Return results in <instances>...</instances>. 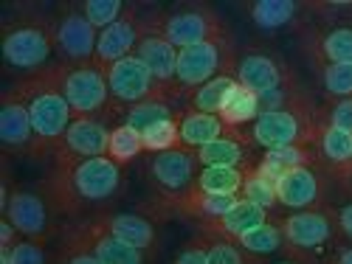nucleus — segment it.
I'll use <instances>...</instances> for the list:
<instances>
[{"mask_svg":"<svg viewBox=\"0 0 352 264\" xmlns=\"http://www.w3.org/2000/svg\"><path fill=\"white\" fill-rule=\"evenodd\" d=\"M240 197L248 200V202H254V205H259V208H265L268 214H276V208H279V200H276V180H271L268 174H262L256 166L248 169Z\"/></svg>","mask_w":352,"mask_h":264,"instance_id":"2f4dec72","label":"nucleus"},{"mask_svg":"<svg viewBox=\"0 0 352 264\" xmlns=\"http://www.w3.org/2000/svg\"><path fill=\"white\" fill-rule=\"evenodd\" d=\"M175 264H209V256H206V242H203L200 233H195V239L175 256Z\"/></svg>","mask_w":352,"mask_h":264,"instance_id":"a19ab883","label":"nucleus"},{"mask_svg":"<svg viewBox=\"0 0 352 264\" xmlns=\"http://www.w3.org/2000/svg\"><path fill=\"white\" fill-rule=\"evenodd\" d=\"M324 264H352V242H344L336 248V253Z\"/></svg>","mask_w":352,"mask_h":264,"instance_id":"c03bdc74","label":"nucleus"},{"mask_svg":"<svg viewBox=\"0 0 352 264\" xmlns=\"http://www.w3.org/2000/svg\"><path fill=\"white\" fill-rule=\"evenodd\" d=\"M197 155L189 146H175L166 152H155L146 160V178L158 197H181L195 189L197 180Z\"/></svg>","mask_w":352,"mask_h":264,"instance_id":"ddd939ff","label":"nucleus"},{"mask_svg":"<svg viewBox=\"0 0 352 264\" xmlns=\"http://www.w3.org/2000/svg\"><path fill=\"white\" fill-rule=\"evenodd\" d=\"M0 217L9 219L23 239H37L48 245L60 233L56 214L40 189L14 186L12 194L0 202Z\"/></svg>","mask_w":352,"mask_h":264,"instance_id":"1a4fd4ad","label":"nucleus"},{"mask_svg":"<svg viewBox=\"0 0 352 264\" xmlns=\"http://www.w3.org/2000/svg\"><path fill=\"white\" fill-rule=\"evenodd\" d=\"M0 143L6 155H32L34 158V127L25 104L9 91L0 93Z\"/></svg>","mask_w":352,"mask_h":264,"instance_id":"aec40b11","label":"nucleus"},{"mask_svg":"<svg viewBox=\"0 0 352 264\" xmlns=\"http://www.w3.org/2000/svg\"><path fill=\"white\" fill-rule=\"evenodd\" d=\"M237 79H234V73H226V76H217L206 84H200L197 91H192L186 96V104L189 110H200V112H212V115H220L226 101L231 99V93L237 91Z\"/></svg>","mask_w":352,"mask_h":264,"instance_id":"c85d7f7f","label":"nucleus"},{"mask_svg":"<svg viewBox=\"0 0 352 264\" xmlns=\"http://www.w3.org/2000/svg\"><path fill=\"white\" fill-rule=\"evenodd\" d=\"M54 73L74 115H87V119H107L110 115L113 99L107 87V73L99 62H54Z\"/></svg>","mask_w":352,"mask_h":264,"instance_id":"423d86ee","label":"nucleus"},{"mask_svg":"<svg viewBox=\"0 0 352 264\" xmlns=\"http://www.w3.org/2000/svg\"><path fill=\"white\" fill-rule=\"evenodd\" d=\"M63 230L68 233V237H74L87 253H94L102 264H146L150 261V256H146L144 250L127 245L124 239L116 237L110 228H104L96 214L74 219Z\"/></svg>","mask_w":352,"mask_h":264,"instance_id":"f8f14e48","label":"nucleus"},{"mask_svg":"<svg viewBox=\"0 0 352 264\" xmlns=\"http://www.w3.org/2000/svg\"><path fill=\"white\" fill-rule=\"evenodd\" d=\"M302 45L313 65H352V23L327 17L324 25H307Z\"/></svg>","mask_w":352,"mask_h":264,"instance_id":"2eb2a0df","label":"nucleus"},{"mask_svg":"<svg viewBox=\"0 0 352 264\" xmlns=\"http://www.w3.org/2000/svg\"><path fill=\"white\" fill-rule=\"evenodd\" d=\"M146 25H150V17L141 14V9L135 3H130L127 14L119 20V23H113L107 25L104 32H99V43H96V62L102 68L113 65V62H119L124 60V56L135 53L144 32H146Z\"/></svg>","mask_w":352,"mask_h":264,"instance_id":"f3484780","label":"nucleus"},{"mask_svg":"<svg viewBox=\"0 0 352 264\" xmlns=\"http://www.w3.org/2000/svg\"><path fill=\"white\" fill-rule=\"evenodd\" d=\"M336 222H338V239L352 242V200L336 208Z\"/></svg>","mask_w":352,"mask_h":264,"instance_id":"79ce46f5","label":"nucleus"},{"mask_svg":"<svg viewBox=\"0 0 352 264\" xmlns=\"http://www.w3.org/2000/svg\"><path fill=\"white\" fill-rule=\"evenodd\" d=\"M346 20H349V23H352V6H349V17H346Z\"/></svg>","mask_w":352,"mask_h":264,"instance_id":"49530a36","label":"nucleus"},{"mask_svg":"<svg viewBox=\"0 0 352 264\" xmlns=\"http://www.w3.org/2000/svg\"><path fill=\"white\" fill-rule=\"evenodd\" d=\"M110 132L113 127L107 119H87V115H76L71 121L68 132L63 141L54 146V155H65V158H104L110 149Z\"/></svg>","mask_w":352,"mask_h":264,"instance_id":"a211bd4d","label":"nucleus"},{"mask_svg":"<svg viewBox=\"0 0 352 264\" xmlns=\"http://www.w3.org/2000/svg\"><path fill=\"white\" fill-rule=\"evenodd\" d=\"M181 119V115H178ZM178 119H169V121H161L150 130L141 132V141H144V152H166V149H175L181 146V130H178Z\"/></svg>","mask_w":352,"mask_h":264,"instance_id":"e433bc0d","label":"nucleus"},{"mask_svg":"<svg viewBox=\"0 0 352 264\" xmlns=\"http://www.w3.org/2000/svg\"><path fill=\"white\" fill-rule=\"evenodd\" d=\"M181 112L184 110L178 107V101H175V99H146V101H138L133 107H124L119 124H127V127L144 132V130L161 124V121L178 119Z\"/></svg>","mask_w":352,"mask_h":264,"instance_id":"a878e982","label":"nucleus"},{"mask_svg":"<svg viewBox=\"0 0 352 264\" xmlns=\"http://www.w3.org/2000/svg\"><path fill=\"white\" fill-rule=\"evenodd\" d=\"M327 178L336 180V183L352 197V163H346V166H341V169H327Z\"/></svg>","mask_w":352,"mask_h":264,"instance_id":"37998d69","label":"nucleus"},{"mask_svg":"<svg viewBox=\"0 0 352 264\" xmlns=\"http://www.w3.org/2000/svg\"><path fill=\"white\" fill-rule=\"evenodd\" d=\"M271 219H274V214H268L265 208H259V205H254V202L237 197V202H234L220 219L206 222V225H197V230L214 233V237H226V239L237 242L240 237H245L248 230L265 225V222H271Z\"/></svg>","mask_w":352,"mask_h":264,"instance_id":"5701e85b","label":"nucleus"},{"mask_svg":"<svg viewBox=\"0 0 352 264\" xmlns=\"http://www.w3.org/2000/svg\"><path fill=\"white\" fill-rule=\"evenodd\" d=\"M0 56L12 73L32 76L56 62L54 48V14L23 9L14 17L3 20L0 32Z\"/></svg>","mask_w":352,"mask_h":264,"instance_id":"7ed1b4c3","label":"nucleus"},{"mask_svg":"<svg viewBox=\"0 0 352 264\" xmlns=\"http://www.w3.org/2000/svg\"><path fill=\"white\" fill-rule=\"evenodd\" d=\"M318 119H321V124H330V127L352 132V96H346V99H327L324 104L318 107Z\"/></svg>","mask_w":352,"mask_h":264,"instance_id":"58836bf2","label":"nucleus"},{"mask_svg":"<svg viewBox=\"0 0 352 264\" xmlns=\"http://www.w3.org/2000/svg\"><path fill=\"white\" fill-rule=\"evenodd\" d=\"M313 71L327 99L352 96V65H313Z\"/></svg>","mask_w":352,"mask_h":264,"instance_id":"f704fd0d","label":"nucleus"},{"mask_svg":"<svg viewBox=\"0 0 352 264\" xmlns=\"http://www.w3.org/2000/svg\"><path fill=\"white\" fill-rule=\"evenodd\" d=\"M327 169L324 166H299L287 169L276 178V200L285 211H307L327 205Z\"/></svg>","mask_w":352,"mask_h":264,"instance_id":"4468645a","label":"nucleus"},{"mask_svg":"<svg viewBox=\"0 0 352 264\" xmlns=\"http://www.w3.org/2000/svg\"><path fill=\"white\" fill-rule=\"evenodd\" d=\"M271 264H307L302 259H279V261H271Z\"/></svg>","mask_w":352,"mask_h":264,"instance_id":"a18cd8bd","label":"nucleus"},{"mask_svg":"<svg viewBox=\"0 0 352 264\" xmlns=\"http://www.w3.org/2000/svg\"><path fill=\"white\" fill-rule=\"evenodd\" d=\"M96 217L119 239H124L127 245L144 250L146 256H153L158 250V228L146 214H141V211H113L110 208V211H102Z\"/></svg>","mask_w":352,"mask_h":264,"instance_id":"412c9836","label":"nucleus"},{"mask_svg":"<svg viewBox=\"0 0 352 264\" xmlns=\"http://www.w3.org/2000/svg\"><path fill=\"white\" fill-rule=\"evenodd\" d=\"M248 169H234V166H200L195 186L206 194H220V197H240L243 183H245Z\"/></svg>","mask_w":352,"mask_h":264,"instance_id":"cd10ccee","label":"nucleus"},{"mask_svg":"<svg viewBox=\"0 0 352 264\" xmlns=\"http://www.w3.org/2000/svg\"><path fill=\"white\" fill-rule=\"evenodd\" d=\"M318 152H316V146H299V143H293V146H274V149H265L259 158H256V169L262 174H268L271 180H276L282 171L287 169H299V166H318Z\"/></svg>","mask_w":352,"mask_h":264,"instance_id":"393cba45","label":"nucleus"},{"mask_svg":"<svg viewBox=\"0 0 352 264\" xmlns=\"http://www.w3.org/2000/svg\"><path fill=\"white\" fill-rule=\"evenodd\" d=\"M127 9L130 3H124V0H85V3H79V12L96 32H104L107 25L119 23L127 14Z\"/></svg>","mask_w":352,"mask_h":264,"instance_id":"72a5a7b5","label":"nucleus"},{"mask_svg":"<svg viewBox=\"0 0 352 264\" xmlns=\"http://www.w3.org/2000/svg\"><path fill=\"white\" fill-rule=\"evenodd\" d=\"M237 56L240 53H234L231 34L184 48L178 53V91H181V96L186 99L200 84H206L217 76H226V73H234Z\"/></svg>","mask_w":352,"mask_h":264,"instance_id":"6e6552de","label":"nucleus"},{"mask_svg":"<svg viewBox=\"0 0 352 264\" xmlns=\"http://www.w3.org/2000/svg\"><path fill=\"white\" fill-rule=\"evenodd\" d=\"M318 107L313 99H305L293 107L274 110V112H259V119L245 130L254 149H274V146H316L318 135Z\"/></svg>","mask_w":352,"mask_h":264,"instance_id":"20e7f679","label":"nucleus"},{"mask_svg":"<svg viewBox=\"0 0 352 264\" xmlns=\"http://www.w3.org/2000/svg\"><path fill=\"white\" fill-rule=\"evenodd\" d=\"M220 119L228 127H234V130H248L259 119V99H256V93L245 91V87H237V91L231 93V99L226 101Z\"/></svg>","mask_w":352,"mask_h":264,"instance_id":"7c9ffc66","label":"nucleus"},{"mask_svg":"<svg viewBox=\"0 0 352 264\" xmlns=\"http://www.w3.org/2000/svg\"><path fill=\"white\" fill-rule=\"evenodd\" d=\"M197 233L203 237V242H206L209 264H254V261H251L254 256H248L234 239L214 237V233H203V230H197Z\"/></svg>","mask_w":352,"mask_h":264,"instance_id":"c9c22d12","label":"nucleus"},{"mask_svg":"<svg viewBox=\"0 0 352 264\" xmlns=\"http://www.w3.org/2000/svg\"><path fill=\"white\" fill-rule=\"evenodd\" d=\"M178 130H181V146H189V149H200V146L234 132V127H228L220 115L189 110V107H184V112H181Z\"/></svg>","mask_w":352,"mask_h":264,"instance_id":"b1692460","label":"nucleus"},{"mask_svg":"<svg viewBox=\"0 0 352 264\" xmlns=\"http://www.w3.org/2000/svg\"><path fill=\"white\" fill-rule=\"evenodd\" d=\"M6 264H51V253H48L45 242L20 237V242L12 248V256Z\"/></svg>","mask_w":352,"mask_h":264,"instance_id":"ea45409f","label":"nucleus"},{"mask_svg":"<svg viewBox=\"0 0 352 264\" xmlns=\"http://www.w3.org/2000/svg\"><path fill=\"white\" fill-rule=\"evenodd\" d=\"M96 43L99 32L85 20L79 3H68L54 12V48L56 62H96Z\"/></svg>","mask_w":352,"mask_h":264,"instance_id":"9b49d317","label":"nucleus"},{"mask_svg":"<svg viewBox=\"0 0 352 264\" xmlns=\"http://www.w3.org/2000/svg\"><path fill=\"white\" fill-rule=\"evenodd\" d=\"M48 174L40 183V191L51 202L56 217L68 222L110 211L116 200H122L127 189L124 166L113 158H48Z\"/></svg>","mask_w":352,"mask_h":264,"instance_id":"f257e3e1","label":"nucleus"},{"mask_svg":"<svg viewBox=\"0 0 352 264\" xmlns=\"http://www.w3.org/2000/svg\"><path fill=\"white\" fill-rule=\"evenodd\" d=\"M234 79H237L240 87L251 93H268L274 87L296 79L290 71V65L282 60L279 53L265 51V48H254L237 56V65H234Z\"/></svg>","mask_w":352,"mask_h":264,"instance_id":"dca6fc26","label":"nucleus"},{"mask_svg":"<svg viewBox=\"0 0 352 264\" xmlns=\"http://www.w3.org/2000/svg\"><path fill=\"white\" fill-rule=\"evenodd\" d=\"M276 222H279V228L285 233L290 259H302L307 264L321 250H327L336 242H341L338 239L336 208L330 202L318 205V208H307V211H287Z\"/></svg>","mask_w":352,"mask_h":264,"instance_id":"39448f33","label":"nucleus"},{"mask_svg":"<svg viewBox=\"0 0 352 264\" xmlns=\"http://www.w3.org/2000/svg\"><path fill=\"white\" fill-rule=\"evenodd\" d=\"M104 73H107L110 99H113V104H122V110L133 107L138 101H146V99H175V101H181V96H175L172 91H166L164 84H158V79L150 73V68H146L135 53L107 65Z\"/></svg>","mask_w":352,"mask_h":264,"instance_id":"9d476101","label":"nucleus"},{"mask_svg":"<svg viewBox=\"0 0 352 264\" xmlns=\"http://www.w3.org/2000/svg\"><path fill=\"white\" fill-rule=\"evenodd\" d=\"M316 152L324 169H341L352 163V132L330 127V124H318Z\"/></svg>","mask_w":352,"mask_h":264,"instance_id":"bb28decb","label":"nucleus"},{"mask_svg":"<svg viewBox=\"0 0 352 264\" xmlns=\"http://www.w3.org/2000/svg\"><path fill=\"white\" fill-rule=\"evenodd\" d=\"M237 245L254 256V259H265V256H279V253H287L290 259V250H287V242H285V233L279 228V222H265V225H259L254 230H248L245 237L237 239Z\"/></svg>","mask_w":352,"mask_h":264,"instance_id":"c756f323","label":"nucleus"},{"mask_svg":"<svg viewBox=\"0 0 352 264\" xmlns=\"http://www.w3.org/2000/svg\"><path fill=\"white\" fill-rule=\"evenodd\" d=\"M9 91L25 104L28 115H32L34 158H51L54 146L63 141L71 121L76 119L68 99L60 91L54 65L40 73H32V76H20L14 84H9Z\"/></svg>","mask_w":352,"mask_h":264,"instance_id":"f03ea898","label":"nucleus"},{"mask_svg":"<svg viewBox=\"0 0 352 264\" xmlns=\"http://www.w3.org/2000/svg\"><path fill=\"white\" fill-rule=\"evenodd\" d=\"M178 53H181L178 48L158 34L155 14H150V25H146V32L135 48V56L150 68V73L158 79V84H164L175 96H181V91H178Z\"/></svg>","mask_w":352,"mask_h":264,"instance_id":"6ab92c4d","label":"nucleus"},{"mask_svg":"<svg viewBox=\"0 0 352 264\" xmlns=\"http://www.w3.org/2000/svg\"><path fill=\"white\" fill-rule=\"evenodd\" d=\"M155 28L178 51L231 34L226 20L209 3H184V6H175L172 12L155 14Z\"/></svg>","mask_w":352,"mask_h":264,"instance_id":"0eeeda50","label":"nucleus"},{"mask_svg":"<svg viewBox=\"0 0 352 264\" xmlns=\"http://www.w3.org/2000/svg\"><path fill=\"white\" fill-rule=\"evenodd\" d=\"M138 155H144V141H141V132L127 127V124H113V132H110V149H107V158H113L116 163L127 166L130 160H135Z\"/></svg>","mask_w":352,"mask_h":264,"instance_id":"473e14b6","label":"nucleus"},{"mask_svg":"<svg viewBox=\"0 0 352 264\" xmlns=\"http://www.w3.org/2000/svg\"><path fill=\"white\" fill-rule=\"evenodd\" d=\"M305 12H310V6L296 3V0H254V3H245V14L259 32L296 28L307 20Z\"/></svg>","mask_w":352,"mask_h":264,"instance_id":"4be33fe9","label":"nucleus"},{"mask_svg":"<svg viewBox=\"0 0 352 264\" xmlns=\"http://www.w3.org/2000/svg\"><path fill=\"white\" fill-rule=\"evenodd\" d=\"M51 264H102V261L94 253H87L65 230H60V245L51 253Z\"/></svg>","mask_w":352,"mask_h":264,"instance_id":"4c0bfd02","label":"nucleus"}]
</instances>
